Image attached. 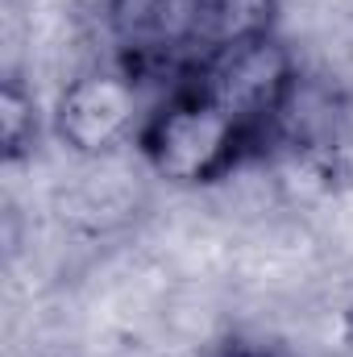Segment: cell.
I'll use <instances>...</instances> for the list:
<instances>
[{
  "mask_svg": "<svg viewBox=\"0 0 353 357\" xmlns=\"http://www.w3.org/2000/svg\"><path fill=\"white\" fill-rule=\"evenodd\" d=\"M133 154L146 175L191 191L229 178L246 158L262 150L250 125L237 121L220 100H212L195 84H179L158 96L154 112L137 133Z\"/></svg>",
  "mask_w": 353,
  "mask_h": 357,
  "instance_id": "cell-1",
  "label": "cell"
},
{
  "mask_svg": "<svg viewBox=\"0 0 353 357\" xmlns=\"http://www.w3.org/2000/svg\"><path fill=\"white\" fill-rule=\"evenodd\" d=\"M163 91L117 59L75 71L50 104V137L80 162L117 158L137 146L146 116Z\"/></svg>",
  "mask_w": 353,
  "mask_h": 357,
  "instance_id": "cell-2",
  "label": "cell"
},
{
  "mask_svg": "<svg viewBox=\"0 0 353 357\" xmlns=\"http://www.w3.org/2000/svg\"><path fill=\"white\" fill-rule=\"evenodd\" d=\"M212 0H104L108 59L158 91L179 88L208 54Z\"/></svg>",
  "mask_w": 353,
  "mask_h": 357,
  "instance_id": "cell-3",
  "label": "cell"
},
{
  "mask_svg": "<svg viewBox=\"0 0 353 357\" xmlns=\"http://www.w3.org/2000/svg\"><path fill=\"white\" fill-rule=\"evenodd\" d=\"M299 79H303V67L295 50L283 42V33L274 29V33L233 42L225 50H212L183 84H195L212 100H220L237 121L250 125V133L258 137V150H266V137L278 112L287 108V100L295 96Z\"/></svg>",
  "mask_w": 353,
  "mask_h": 357,
  "instance_id": "cell-4",
  "label": "cell"
},
{
  "mask_svg": "<svg viewBox=\"0 0 353 357\" xmlns=\"http://www.w3.org/2000/svg\"><path fill=\"white\" fill-rule=\"evenodd\" d=\"M42 129H50V112L38 108V96L25 88L17 75L4 79L0 88V137H4V158L21 162L38 150Z\"/></svg>",
  "mask_w": 353,
  "mask_h": 357,
  "instance_id": "cell-5",
  "label": "cell"
},
{
  "mask_svg": "<svg viewBox=\"0 0 353 357\" xmlns=\"http://www.w3.org/2000/svg\"><path fill=\"white\" fill-rule=\"evenodd\" d=\"M274 29H278V0H212L208 54L212 50H225L233 42L258 38V33H274Z\"/></svg>",
  "mask_w": 353,
  "mask_h": 357,
  "instance_id": "cell-6",
  "label": "cell"
},
{
  "mask_svg": "<svg viewBox=\"0 0 353 357\" xmlns=\"http://www.w3.org/2000/svg\"><path fill=\"white\" fill-rule=\"evenodd\" d=\"M345 337H350V345H353V291H350V303H345Z\"/></svg>",
  "mask_w": 353,
  "mask_h": 357,
  "instance_id": "cell-7",
  "label": "cell"
}]
</instances>
